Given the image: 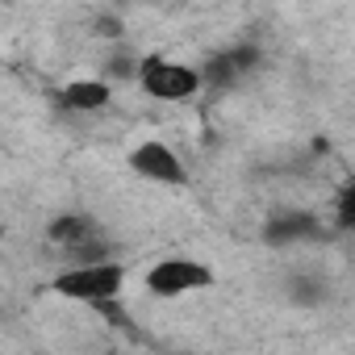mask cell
Wrapping results in <instances>:
<instances>
[{
  "label": "cell",
  "mask_w": 355,
  "mask_h": 355,
  "mask_svg": "<svg viewBox=\"0 0 355 355\" xmlns=\"http://www.w3.org/2000/svg\"><path fill=\"white\" fill-rule=\"evenodd\" d=\"M125 288V268L117 259H96V263H71L51 280V293L80 301V305H96L105 309L109 301H117V293Z\"/></svg>",
  "instance_id": "6da1fadb"
},
{
  "label": "cell",
  "mask_w": 355,
  "mask_h": 355,
  "mask_svg": "<svg viewBox=\"0 0 355 355\" xmlns=\"http://www.w3.org/2000/svg\"><path fill=\"white\" fill-rule=\"evenodd\" d=\"M134 80H138V88H142L146 96H155V101H189V96H197V92L205 88L201 67L180 63V59H167V55H146V59H138Z\"/></svg>",
  "instance_id": "7a4b0ae2"
},
{
  "label": "cell",
  "mask_w": 355,
  "mask_h": 355,
  "mask_svg": "<svg viewBox=\"0 0 355 355\" xmlns=\"http://www.w3.org/2000/svg\"><path fill=\"white\" fill-rule=\"evenodd\" d=\"M214 280H218L214 268L205 259H193V255H167V259H155L146 268V293L163 297V301L205 293V288H214Z\"/></svg>",
  "instance_id": "3957f363"
},
{
  "label": "cell",
  "mask_w": 355,
  "mask_h": 355,
  "mask_svg": "<svg viewBox=\"0 0 355 355\" xmlns=\"http://www.w3.org/2000/svg\"><path fill=\"white\" fill-rule=\"evenodd\" d=\"M46 239L67 251L71 263H96V259H109V243L101 239V226L88 218V214H59L51 226H46Z\"/></svg>",
  "instance_id": "277c9868"
},
{
  "label": "cell",
  "mask_w": 355,
  "mask_h": 355,
  "mask_svg": "<svg viewBox=\"0 0 355 355\" xmlns=\"http://www.w3.org/2000/svg\"><path fill=\"white\" fill-rule=\"evenodd\" d=\"M125 167L138 175V180H146V184H163V189L189 184V167L180 163V155H175L167 142H159V138L138 142V146L125 155Z\"/></svg>",
  "instance_id": "5b68a950"
},
{
  "label": "cell",
  "mask_w": 355,
  "mask_h": 355,
  "mask_svg": "<svg viewBox=\"0 0 355 355\" xmlns=\"http://www.w3.org/2000/svg\"><path fill=\"white\" fill-rule=\"evenodd\" d=\"M309 239H322V222L313 214H305V209L276 214L263 226V243L268 247H293V243H309Z\"/></svg>",
  "instance_id": "8992f818"
},
{
  "label": "cell",
  "mask_w": 355,
  "mask_h": 355,
  "mask_svg": "<svg viewBox=\"0 0 355 355\" xmlns=\"http://www.w3.org/2000/svg\"><path fill=\"white\" fill-rule=\"evenodd\" d=\"M109 101H113V88L105 80H71L59 88V109L67 113H101L109 109Z\"/></svg>",
  "instance_id": "52a82bcc"
},
{
  "label": "cell",
  "mask_w": 355,
  "mask_h": 355,
  "mask_svg": "<svg viewBox=\"0 0 355 355\" xmlns=\"http://www.w3.org/2000/svg\"><path fill=\"white\" fill-rule=\"evenodd\" d=\"M259 63V51L255 46H230L222 55L209 59V67H201V80H214V84H234L243 76H251Z\"/></svg>",
  "instance_id": "ba28073f"
},
{
  "label": "cell",
  "mask_w": 355,
  "mask_h": 355,
  "mask_svg": "<svg viewBox=\"0 0 355 355\" xmlns=\"http://www.w3.org/2000/svg\"><path fill=\"white\" fill-rule=\"evenodd\" d=\"M355 226V189L343 184L338 189V230H351Z\"/></svg>",
  "instance_id": "9c48e42d"
}]
</instances>
